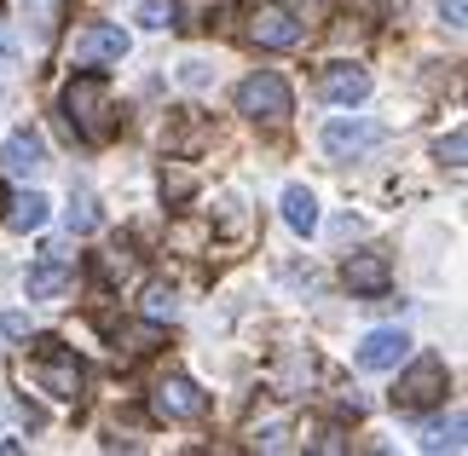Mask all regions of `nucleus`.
Instances as JSON below:
<instances>
[{
    "instance_id": "1",
    "label": "nucleus",
    "mask_w": 468,
    "mask_h": 456,
    "mask_svg": "<svg viewBox=\"0 0 468 456\" xmlns=\"http://www.w3.org/2000/svg\"><path fill=\"white\" fill-rule=\"evenodd\" d=\"M64 116H69V133L81 144H111L116 127H122V111L111 99V81L93 76V69L81 64V76L64 81Z\"/></svg>"
},
{
    "instance_id": "2",
    "label": "nucleus",
    "mask_w": 468,
    "mask_h": 456,
    "mask_svg": "<svg viewBox=\"0 0 468 456\" xmlns=\"http://www.w3.org/2000/svg\"><path fill=\"white\" fill-rule=\"evenodd\" d=\"M29 381L47 398H58V405H81L87 398V364L76 358V346H64L52 335H41L29 346Z\"/></svg>"
},
{
    "instance_id": "3",
    "label": "nucleus",
    "mask_w": 468,
    "mask_h": 456,
    "mask_svg": "<svg viewBox=\"0 0 468 456\" xmlns=\"http://www.w3.org/2000/svg\"><path fill=\"white\" fill-rule=\"evenodd\" d=\"M452 393V370H445V358H434V353H422L410 370L393 381V393H388V405L399 410V416H422V410H434L440 398Z\"/></svg>"
},
{
    "instance_id": "4",
    "label": "nucleus",
    "mask_w": 468,
    "mask_h": 456,
    "mask_svg": "<svg viewBox=\"0 0 468 456\" xmlns=\"http://www.w3.org/2000/svg\"><path fill=\"white\" fill-rule=\"evenodd\" d=\"M238 111L255 116V122H290L295 93H290V81H283L278 69H255V76L238 87Z\"/></svg>"
},
{
    "instance_id": "5",
    "label": "nucleus",
    "mask_w": 468,
    "mask_h": 456,
    "mask_svg": "<svg viewBox=\"0 0 468 456\" xmlns=\"http://www.w3.org/2000/svg\"><path fill=\"white\" fill-rule=\"evenodd\" d=\"M151 416L156 422H203L208 416V393L191 376H162L151 387Z\"/></svg>"
},
{
    "instance_id": "6",
    "label": "nucleus",
    "mask_w": 468,
    "mask_h": 456,
    "mask_svg": "<svg viewBox=\"0 0 468 456\" xmlns=\"http://www.w3.org/2000/svg\"><path fill=\"white\" fill-rule=\"evenodd\" d=\"M382 139H388V127L370 122V116H330L324 122V156L330 162H353V156L376 151Z\"/></svg>"
},
{
    "instance_id": "7",
    "label": "nucleus",
    "mask_w": 468,
    "mask_h": 456,
    "mask_svg": "<svg viewBox=\"0 0 468 456\" xmlns=\"http://www.w3.org/2000/svg\"><path fill=\"white\" fill-rule=\"evenodd\" d=\"M301 17L290 12V6H255L249 12V41L255 47H266V52H290V47H301Z\"/></svg>"
},
{
    "instance_id": "8",
    "label": "nucleus",
    "mask_w": 468,
    "mask_h": 456,
    "mask_svg": "<svg viewBox=\"0 0 468 456\" xmlns=\"http://www.w3.org/2000/svg\"><path fill=\"white\" fill-rule=\"evenodd\" d=\"M122 58H128L122 24H87L76 41H69V64H122Z\"/></svg>"
},
{
    "instance_id": "9",
    "label": "nucleus",
    "mask_w": 468,
    "mask_h": 456,
    "mask_svg": "<svg viewBox=\"0 0 468 456\" xmlns=\"http://www.w3.org/2000/svg\"><path fill=\"white\" fill-rule=\"evenodd\" d=\"M341 278H347L353 295H388V283H393V266H388V254L382 249H358L347 254V266H341Z\"/></svg>"
},
{
    "instance_id": "10",
    "label": "nucleus",
    "mask_w": 468,
    "mask_h": 456,
    "mask_svg": "<svg viewBox=\"0 0 468 456\" xmlns=\"http://www.w3.org/2000/svg\"><path fill=\"white\" fill-rule=\"evenodd\" d=\"M0 168H6L12 179H35V174H47V139L35 133V127H17V133L0 144Z\"/></svg>"
},
{
    "instance_id": "11",
    "label": "nucleus",
    "mask_w": 468,
    "mask_h": 456,
    "mask_svg": "<svg viewBox=\"0 0 468 456\" xmlns=\"http://www.w3.org/2000/svg\"><path fill=\"white\" fill-rule=\"evenodd\" d=\"M69 283H76V266H69L64 249H47L41 260L29 266V301H58Z\"/></svg>"
},
{
    "instance_id": "12",
    "label": "nucleus",
    "mask_w": 468,
    "mask_h": 456,
    "mask_svg": "<svg viewBox=\"0 0 468 456\" xmlns=\"http://www.w3.org/2000/svg\"><path fill=\"white\" fill-rule=\"evenodd\" d=\"M318 93L330 99V104H347V111H353V104L370 99V69H358V64H330V69L318 76Z\"/></svg>"
},
{
    "instance_id": "13",
    "label": "nucleus",
    "mask_w": 468,
    "mask_h": 456,
    "mask_svg": "<svg viewBox=\"0 0 468 456\" xmlns=\"http://www.w3.org/2000/svg\"><path fill=\"white\" fill-rule=\"evenodd\" d=\"M410 353V335L405 330H370L358 341V370H399Z\"/></svg>"
},
{
    "instance_id": "14",
    "label": "nucleus",
    "mask_w": 468,
    "mask_h": 456,
    "mask_svg": "<svg viewBox=\"0 0 468 456\" xmlns=\"http://www.w3.org/2000/svg\"><path fill=\"white\" fill-rule=\"evenodd\" d=\"M47 214H52L47 196H41V191H24V196H12V203H6V214H0V220H6L12 231H41Z\"/></svg>"
},
{
    "instance_id": "15",
    "label": "nucleus",
    "mask_w": 468,
    "mask_h": 456,
    "mask_svg": "<svg viewBox=\"0 0 468 456\" xmlns=\"http://www.w3.org/2000/svg\"><path fill=\"white\" fill-rule=\"evenodd\" d=\"M283 220H290L295 237H313L318 231V196L307 186H290V191H283Z\"/></svg>"
},
{
    "instance_id": "16",
    "label": "nucleus",
    "mask_w": 468,
    "mask_h": 456,
    "mask_svg": "<svg viewBox=\"0 0 468 456\" xmlns=\"http://www.w3.org/2000/svg\"><path fill=\"white\" fill-rule=\"evenodd\" d=\"M422 451H463V410H452V416H445V422H434V428H428L422 433Z\"/></svg>"
},
{
    "instance_id": "17",
    "label": "nucleus",
    "mask_w": 468,
    "mask_h": 456,
    "mask_svg": "<svg viewBox=\"0 0 468 456\" xmlns=\"http://www.w3.org/2000/svg\"><path fill=\"white\" fill-rule=\"evenodd\" d=\"M69 231H76V237L99 231V203H93V191H87V186L69 196Z\"/></svg>"
},
{
    "instance_id": "18",
    "label": "nucleus",
    "mask_w": 468,
    "mask_h": 456,
    "mask_svg": "<svg viewBox=\"0 0 468 456\" xmlns=\"http://www.w3.org/2000/svg\"><path fill=\"white\" fill-rule=\"evenodd\" d=\"M133 24H145V29H179V0H145Z\"/></svg>"
},
{
    "instance_id": "19",
    "label": "nucleus",
    "mask_w": 468,
    "mask_h": 456,
    "mask_svg": "<svg viewBox=\"0 0 468 456\" xmlns=\"http://www.w3.org/2000/svg\"><path fill=\"white\" fill-rule=\"evenodd\" d=\"M174 313H179V306H174V289L151 283V289H145V318H151V323H162V318H174Z\"/></svg>"
},
{
    "instance_id": "20",
    "label": "nucleus",
    "mask_w": 468,
    "mask_h": 456,
    "mask_svg": "<svg viewBox=\"0 0 468 456\" xmlns=\"http://www.w3.org/2000/svg\"><path fill=\"white\" fill-rule=\"evenodd\" d=\"M434 156L445 162V168H463V156H468V133H463V127H457L452 139H440V144H434Z\"/></svg>"
},
{
    "instance_id": "21",
    "label": "nucleus",
    "mask_w": 468,
    "mask_h": 456,
    "mask_svg": "<svg viewBox=\"0 0 468 456\" xmlns=\"http://www.w3.org/2000/svg\"><path fill=\"white\" fill-rule=\"evenodd\" d=\"M0 335H6V341H29V313H0Z\"/></svg>"
},
{
    "instance_id": "22",
    "label": "nucleus",
    "mask_w": 468,
    "mask_h": 456,
    "mask_svg": "<svg viewBox=\"0 0 468 456\" xmlns=\"http://www.w3.org/2000/svg\"><path fill=\"white\" fill-rule=\"evenodd\" d=\"M179 87H208V64L203 58H186V64H179Z\"/></svg>"
},
{
    "instance_id": "23",
    "label": "nucleus",
    "mask_w": 468,
    "mask_h": 456,
    "mask_svg": "<svg viewBox=\"0 0 468 456\" xmlns=\"http://www.w3.org/2000/svg\"><path fill=\"white\" fill-rule=\"evenodd\" d=\"M261 451H290V428L283 422H272V428H261V440H255Z\"/></svg>"
},
{
    "instance_id": "24",
    "label": "nucleus",
    "mask_w": 468,
    "mask_h": 456,
    "mask_svg": "<svg viewBox=\"0 0 468 456\" xmlns=\"http://www.w3.org/2000/svg\"><path fill=\"white\" fill-rule=\"evenodd\" d=\"M440 17H445L452 29H463V24H468V17H463V0H440Z\"/></svg>"
},
{
    "instance_id": "25",
    "label": "nucleus",
    "mask_w": 468,
    "mask_h": 456,
    "mask_svg": "<svg viewBox=\"0 0 468 456\" xmlns=\"http://www.w3.org/2000/svg\"><path fill=\"white\" fill-rule=\"evenodd\" d=\"M0 208H6V191H0Z\"/></svg>"
},
{
    "instance_id": "26",
    "label": "nucleus",
    "mask_w": 468,
    "mask_h": 456,
    "mask_svg": "<svg viewBox=\"0 0 468 456\" xmlns=\"http://www.w3.org/2000/svg\"><path fill=\"white\" fill-rule=\"evenodd\" d=\"M0 99H6V87H0Z\"/></svg>"
}]
</instances>
